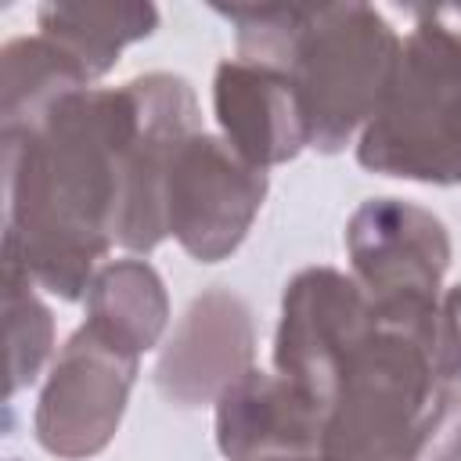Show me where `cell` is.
<instances>
[{
    "label": "cell",
    "instance_id": "52a82bcc",
    "mask_svg": "<svg viewBox=\"0 0 461 461\" xmlns=\"http://www.w3.org/2000/svg\"><path fill=\"white\" fill-rule=\"evenodd\" d=\"M267 198V169L245 162L223 137L191 133L166 173V234L202 263L230 256Z\"/></svg>",
    "mask_w": 461,
    "mask_h": 461
},
{
    "label": "cell",
    "instance_id": "7a4b0ae2",
    "mask_svg": "<svg viewBox=\"0 0 461 461\" xmlns=\"http://www.w3.org/2000/svg\"><path fill=\"white\" fill-rule=\"evenodd\" d=\"M238 25V58L281 68L303 104L310 144L339 151L378 112L403 40L367 4L216 7Z\"/></svg>",
    "mask_w": 461,
    "mask_h": 461
},
{
    "label": "cell",
    "instance_id": "8992f818",
    "mask_svg": "<svg viewBox=\"0 0 461 461\" xmlns=\"http://www.w3.org/2000/svg\"><path fill=\"white\" fill-rule=\"evenodd\" d=\"M375 331V306L357 277L331 267H310L292 277L281 299V324L274 339L277 375L321 403L328 418L346 364Z\"/></svg>",
    "mask_w": 461,
    "mask_h": 461
},
{
    "label": "cell",
    "instance_id": "6da1fadb",
    "mask_svg": "<svg viewBox=\"0 0 461 461\" xmlns=\"http://www.w3.org/2000/svg\"><path fill=\"white\" fill-rule=\"evenodd\" d=\"M137 133L133 86L61 97L32 130L4 137V252L61 299H79L115 245L126 151Z\"/></svg>",
    "mask_w": 461,
    "mask_h": 461
},
{
    "label": "cell",
    "instance_id": "9a60e30c",
    "mask_svg": "<svg viewBox=\"0 0 461 461\" xmlns=\"http://www.w3.org/2000/svg\"><path fill=\"white\" fill-rule=\"evenodd\" d=\"M36 281L25 267L4 252V310H7V393H18L25 382L36 378L40 364L54 346V321L50 310L40 303Z\"/></svg>",
    "mask_w": 461,
    "mask_h": 461
},
{
    "label": "cell",
    "instance_id": "30bf717a",
    "mask_svg": "<svg viewBox=\"0 0 461 461\" xmlns=\"http://www.w3.org/2000/svg\"><path fill=\"white\" fill-rule=\"evenodd\" d=\"M324 407L281 375L249 371L216 400L227 461H321Z\"/></svg>",
    "mask_w": 461,
    "mask_h": 461
},
{
    "label": "cell",
    "instance_id": "7c38bea8",
    "mask_svg": "<svg viewBox=\"0 0 461 461\" xmlns=\"http://www.w3.org/2000/svg\"><path fill=\"white\" fill-rule=\"evenodd\" d=\"M169 324L166 285L144 259H115L101 267L86 288V328L115 349L140 357Z\"/></svg>",
    "mask_w": 461,
    "mask_h": 461
},
{
    "label": "cell",
    "instance_id": "9c48e42d",
    "mask_svg": "<svg viewBox=\"0 0 461 461\" xmlns=\"http://www.w3.org/2000/svg\"><path fill=\"white\" fill-rule=\"evenodd\" d=\"M252 349L256 331L249 306L234 292L212 288L202 292L173 328V339L158 357L155 382L166 400L202 407L220 400L252 371Z\"/></svg>",
    "mask_w": 461,
    "mask_h": 461
},
{
    "label": "cell",
    "instance_id": "3957f363",
    "mask_svg": "<svg viewBox=\"0 0 461 461\" xmlns=\"http://www.w3.org/2000/svg\"><path fill=\"white\" fill-rule=\"evenodd\" d=\"M321 461H461V378H443L421 339L378 324L339 378Z\"/></svg>",
    "mask_w": 461,
    "mask_h": 461
},
{
    "label": "cell",
    "instance_id": "5b68a950",
    "mask_svg": "<svg viewBox=\"0 0 461 461\" xmlns=\"http://www.w3.org/2000/svg\"><path fill=\"white\" fill-rule=\"evenodd\" d=\"M346 249L353 277L375 306V321L421 339L436 357L443 274L450 267L447 227L403 198H371L353 212Z\"/></svg>",
    "mask_w": 461,
    "mask_h": 461
},
{
    "label": "cell",
    "instance_id": "8fae6325",
    "mask_svg": "<svg viewBox=\"0 0 461 461\" xmlns=\"http://www.w3.org/2000/svg\"><path fill=\"white\" fill-rule=\"evenodd\" d=\"M212 104L223 140L259 169L288 162L310 144L299 94L281 68L241 58L223 61L216 68Z\"/></svg>",
    "mask_w": 461,
    "mask_h": 461
},
{
    "label": "cell",
    "instance_id": "5bb4252c",
    "mask_svg": "<svg viewBox=\"0 0 461 461\" xmlns=\"http://www.w3.org/2000/svg\"><path fill=\"white\" fill-rule=\"evenodd\" d=\"M158 25L151 4H43L40 36L65 47L90 79L104 76L119 50Z\"/></svg>",
    "mask_w": 461,
    "mask_h": 461
},
{
    "label": "cell",
    "instance_id": "277c9868",
    "mask_svg": "<svg viewBox=\"0 0 461 461\" xmlns=\"http://www.w3.org/2000/svg\"><path fill=\"white\" fill-rule=\"evenodd\" d=\"M357 158L385 176L461 180V7L418 11L393 83L360 130Z\"/></svg>",
    "mask_w": 461,
    "mask_h": 461
},
{
    "label": "cell",
    "instance_id": "ba28073f",
    "mask_svg": "<svg viewBox=\"0 0 461 461\" xmlns=\"http://www.w3.org/2000/svg\"><path fill=\"white\" fill-rule=\"evenodd\" d=\"M137 357L115 349L86 324L65 342L36 403V439L65 461L101 454L126 411Z\"/></svg>",
    "mask_w": 461,
    "mask_h": 461
},
{
    "label": "cell",
    "instance_id": "4fadbf2b",
    "mask_svg": "<svg viewBox=\"0 0 461 461\" xmlns=\"http://www.w3.org/2000/svg\"><path fill=\"white\" fill-rule=\"evenodd\" d=\"M90 90L86 68L47 36L11 40L0 54V133L32 130L61 97Z\"/></svg>",
    "mask_w": 461,
    "mask_h": 461
}]
</instances>
